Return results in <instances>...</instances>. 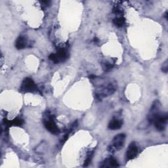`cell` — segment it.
<instances>
[{"label": "cell", "instance_id": "cell-1", "mask_svg": "<svg viewBox=\"0 0 168 168\" xmlns=\"http://www.w3.org/2000/svg\"><path fill=\"white\" fill-rule=\"evenodd\" d=\"M150 121L154 123L155 127L159 131L165 130V125L167 120V114L160 115L159 114L155 113L150 116Z\"/></svg>", "mask_w": 168, "mask_h": 168}, {"label": "cell", "instance_id": "cell-2", "mask_svg": "<svg viewBox=\"0 0 168 168\" xmlns=\"http://www.w3.org/2000/svg\"><path fill=\"white\" fill-rule=\"evenodd\" d=\"M125 139H126V135L124 134H118L115 136L112 140V144L109 146L108 150L110 152H115L117 150H119L122 148L124 145Z\"/></svg>", "mask_w": 168, "mask_h": 168}, {"label": "cell", "instance_id": "cell-3", "mask_svg": "<svg viewBox=\"0 0 168 168\" xmlns=\"http://www.w3.org/2000/svg\"><path fill=\"white\" fill-rule=\"evenodd\" d=\"M21 89L25 92L32 93L36 91L37 87H36L34 81L32 80L31 78L26 77V78H25L24 80L23 81L22 86H21Z\"/></svg>", "mask_w": 168, "mask_h": 168}, {"label": "cell", "instance_id": "cell-4", "mask_svg": "<svg viewBox=\"0 0 168 168\" xmlns=\"http://www.w3.org/2000/svg\"><path fill=\"white\" fill-rule=\"evenodd\" d=\"M138 148L135 143H131L127 151V158L128 160H132L135 158L137 155Z\"/></svg>", "mask_w": 168, "mask_h": 168}, {"label": "cell", "instance_id": "cell-5", "mask_svg": "<svg viewBox=\"0 0 168 168\" xmlns=\"http://www.w3.org/2000/svg\"><path fill=\"white\" fill-rule=\"evenodd\" d=\"M44 125L47 128V130H48L51 133H53V134H58L59 133V130L57 128V125L55 124V123L54 122L53 120H47L44 122Z\"/></svg>", "mask_w": 168, "mask_h": 168}, {"label": "cell", "instance_id": "cell-6", "mask_svg": "<svg viewBox=\"0 0 168 168\" xmlns=\"http://www.w3.org/2000/svg\"><path fill=\"white\" fill-rule=\"evenodd\" d=\"M122 126V121L117 119H113L111 120L108 125V128L112 130H116L121 128Z\"/></svg>", "mask_w": 168, "mask_h": 168}, {"label": "cell", "instance_id": "cell-7", "mask_svg": "<svg viewBox=\"0 0 168 168\" xmlns=\"http://www.w3.org/2000/svg\"><path fill=\"white\" fill-rule=\"evenodd\" d=\"M26 46V40L23 36H20L17 39L15 43V47L17 49H22Z\"/></svg>", "mask_w": 168, "mask_h": 168}, {"label": "cell", "instance_id": "cell-8", "mask_svg": "<svg viewBox=\"0 0 168 168\" xmlns=\"http://www.w3.org/2000/svg\"><path fill=\"white\" fill-rule=\"evenodd\" d=\"M57 55L59 57L60 61H62L66 58V51L64 49H59L57 51Z\"/></svg>", "mask_w": 168, "mask_h": 168}, {"label": "cell", "instance_id": "cell-9", "mask_svg": "<svg viewBox=\"0 0 168 168\" xmlns=\"http://www.w3.org/2000/svg\"><path fill=\"white\" fill-rule=\"evenodd\" d=\"M125 22V19L123 18V17H118V18H116L114 19L113 22L117 27H122L123 25H124Z\"/></svg>", "mask_w": 168, "mask_h": 168}, {"label": "cell", "instance_id": "cell-10", "mask_svg": "<svg viewBox=\"0 0 168 168\" xmlns=\"http://www.w3.org/2000/svg\"><path fill=\"white\" fill-rule=\"evenodd\" d=\"M109 163L108 165V167H118L119 166V164H118L117 160H116L114 158H110V160H108V162Z\"/></svg>", "mask_w": 168, "mask_h": 168}, {"label": "cell", "instance_id": "cell-11", "mask_svg": "<svg viewBox=\"0 0 168 168\" xmlns=\"http://www.w3.org/2000/svg\"><path fill=\"white\" fill-rule=\"evenodd\" d=\"M49 59H50L51 61H53L55 63H58V62H60L59 57H58L57 54H51V55L49 56Z\"/></svg>", "mask_w": 168, "mask_h": 168}, {"label": "cell", "instance_id": "cell-12", "mask_svg": "<svg viewBox=\"0 0 168 168\" xmlns=\"http://www.w3.org/2000/svg\"><path fill=\"white\" fill-rule=\"evenodd\" d=\"M22 120H20V119H18V118H17V119H15L14 120H13V121H11V125H15V126H20L22 124Z\"/></svg>", "mask_w": 168, "mask_h": 168}, {"label": "cell", "instance_id": "cell-13", "mask_svg": "<svg viewBox=\"0 0 168 168\" xmlns=\"http://www.w3.org/2000/svg\"><path fill=\"white\" fill-rule=\"evenodd\" d=\"M113 67H114L113 64H112L110 63H105L104 64V68L106 71L110 70Z\"/></svg>", "mask_w": 168, "mask_h": 168}, {"label": "cell", "instance_id": "cell-14", "mask_svg": "<svg viewBox=\"0 0 168 168\" xmlns=\"http://www.w3.org/2000/svg\"><path fill=\"white\" fill-rule=\"evenodd\" d=\"M167 62H165V64L164 65H163V67H162V71L163 72L165 73H167Z\"/></svg>", "mask_w": 168, "mask_h": 168}]
</instances>
